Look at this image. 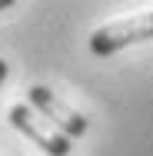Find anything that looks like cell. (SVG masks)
I'll use <instances>...</instances> for the list:
<instances>
[{
	"mask_svg": "<svg viewBox=\"0 0 153 156\" xmlns=\"http://www.w3.org/2000/svg\"><path fill=\"white\" fill-rule=\"evenodd\" d=\"M140 40H153V10L123 17V20H113V23L93 30L90 50L97 57H110V53H117V50L130 47V43H140Z\"/></svg>",
	"mask_w": 153,
	"mask_h": 156,
	"instance_id": "obj_1",
	"label": "cell"
},
{
	"mask_svg": "<svg viewBox=\"0 0 153 156\" xmlns=\"http://www.w3.org/2000/svg\"><path fill=\"white\" fill-rule=\"evenodd\" d=\"M10 123L17 126L33 146H40L47 156H67L70 153V136H63L53 123H47L30 103H13L10 106Z\"/></svg>",
	"mask_w": 153,
	"mask_h": 156,
	"instance_id": "obj_2",
	"label": "cell"
},
{
	"mask_svg": "<svg viewBox=\"0 0 153 156\" xmlns=\"http://www.w3.org/2000/svg\"><path fill=\"white\" fill-rule=\"evenodd\" d=\"M3 80H7V63L0 60V87H3Z\"/></svg>",
	"mask_w": 153,
	"mask_h": 156,
	"instance_id": "obj_4",
	"label": "cell"
},
{
	"mask_svg": "<svg viewBox=\"0 0 153 156\" xmlns=\"http://www.w3.org/2000/svg\"><path fill=\"white\" fill-rule=\"evenodd\" d=\"M27 103H30V106L43 116V120H47V123L57 126L63 136L77 140V136H83V133H87V116H83V113H77L70 103H63L53 90H47V87H30V90H27Z\"/></svg>",
	"mask_w": 153,
	"mask_h": 156,
	"instance_id": "obj_3",
	"label": "cell"
},
{
	"mask_svg": "<svg viewBox=\"0 0 153 156\" xmlns=\"http://www.w3.org/2000/svg\"><path fill=\"white\" fill-rule=\"evenodd\" d=\"M7 7H13V0H0V10H7Z\"/></svg>",
	"mask_w": 153,
	"mask_h": 156,
	"instance_id": "obj_5",
	"label": "cell"
}]
</instances>
